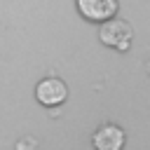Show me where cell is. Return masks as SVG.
Segmentation results:
<instances>
[{
	"label": "cell",
	"instance_id": "cell-1",
	"mask_svg": "<svg viewBox=\"0 0 150 150\" xmlns=\"http://www.w3.org/2000/svg\"><path fill=\"white\" fill-rule=\"evenodd\" d=\"M98 40L110 47V49H117V52H129L131 47V40H134V30L131 26L124 21V19H105L101 21V28H98Z\"/></svg>",
	"mask_w": 150,
	"mask_h": 150
},
{
	"label": "cell",
	"instance_id": "cell-2",
	"mask_svg": "<svg viewBox=\"0 0 150 150\" xmlns=\"http://www.w3.org/2000/svg\"><path fill=\"white\" fill-rule=\"evenodd\" d=\"M35 98L45 108H56L68 98V87L59 77H45L35 84Z\"/></svg>",
	"mask_w": 150,
	"mask_h": 150
},
{
	"label": "cell",
	"instance_id": "cell-3",
	"mask_svg": "<svg viewBox=\"0 0 150 150\" xmlns=\"http://www.w3.org/2000/svg\"><path fill=\"white\" fill-rule=\"evenodd\" d=\"M75 5H77V12L94 23L105 21L117 12V0H75Z\"/></svg>",
	"mask_w": 150,
	"mask_h": 150
},
{
	"label": "cell",
	"instance_id": "cell-4",
	"mask_svg": "<svg viewBox=\"0 0 150 150\" xmlns=\"http://www.w3.org/2000/svg\"><path fill=\"white\" fill-rule=\"evenodd\" d=\"M124 141H127V136H124L122 127H117V124H103V127H98L96 134H94V138H91V143H94L96 150H120L124 145Z\"/></svg>",
	"mask_w": 150,
	"mask_h": 150
},
{
	"label": "cell",
	"instance_id": "cell-5",
	"mask_svg": "<svg viewBox=\"0 0 150 150\" xmlns=\"http://www.w3.org/2000/svg\"><path fill=\"white\" fill-rule=\"evenodd\" d=\"M38 145V141H33V138H23V141H19L16 143V148L21 150V148H35Z\"/></svg>",
	"mask_w": 150,
	"mask_h": 150
}]
</instances>
